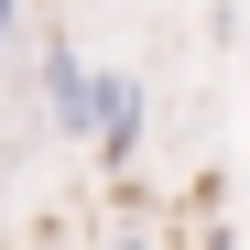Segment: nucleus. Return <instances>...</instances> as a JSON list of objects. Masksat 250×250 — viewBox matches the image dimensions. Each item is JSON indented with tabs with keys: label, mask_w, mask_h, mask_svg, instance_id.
<instances>
[{
	"label": "nucleus",
	"mask_w": 250,
	"mask_h": 250,
	"mask_svg": "<svg viewBox=\"0 0 250 250\" xmlns=\"http://www.w3.org/2000/svg\"><path fill=\"white\" fill-rule=\"evenodd\" d=\"M98 87H109V76L76 65V44H44V109L65 120V131H98Z\"/></svg>",
	"instance_id": "f257e3e1"
},
{
	"label": "nucleus",
	"mask_w": 250,
	"mask_h": 250,
	"mask_svg": "<svg viewBox=\"0 0 250 250\" xmlns=\"http://www.w3.org/2000/svg\"><path fill=\"white\" fill-rule=\"evenodd\" d=\"M11 11H22V0H0V44H11Z\"/></svg>",
	"instance_id": "f03ea898"
}]
</instances>
